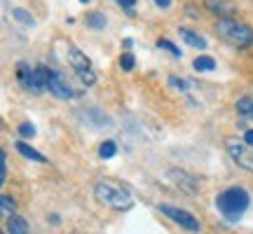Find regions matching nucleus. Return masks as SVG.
Instances as JSON below:
<instances>
[{
    "label": "nucleus",
    "instance_id": "13",
    "mask_svg": "<svg viewBox=\"0 0 253 234\" xmlns=\"http://www.w3.org/2000/svg\"><path fill=\"white\" fill-rule=\"evenodd\" d=\"M7 232L9 234H28V223L21 216L12 213V216H7Z\"/></svg>",
    "mask_w": 253,
    "mask_h": 234
},
{
    "label": "nucleus",
    "instance_id": "25",
    "mask_svg": "<svg viewBox=\"0 0 253 234\" xmlns=\"http://www.w3.org/2000/svg\"><path fill=\"white\" fill-rule=\"evenodd\" d=\"M19 136H21V138H33V136H36V126L28 124V122L19 124Z\"/></svg>",
    "mask_w": 253,
    "mask_h": 234
},
{
    "label": "nucleus",
    "instance_id": "29",
    "mask_svg": "<svg viewBox=\"0 0 253 234\" xmlns=\"http://www.w3.org/2000/svg\"><path fill=\"white\" fill-rule=\"evenodd\" d=\"M244 141H246L249 145H253V129H249V131L244 134Z\"/></svg>",
    "mask_w": 253,
    "mask_h": 234
},
{
    "label": "nucleus",
    "instance_id": "18",
    "mask_svg": "<svg viewBox=\"0 0 253 234\" xmlns=\"http://www.w3.org/2000/svg\"><path fill=\"white\" fill-rule=\"evenodd\" d=\"M87 26L101 31V28H106V17H103L101 12H91L89 17H87Z\"/></svg>",
    "mask_w": 253,
    "mask_h": 234
},
{
    "label": "nucleus",
    "instance_id": "12",
    "mask_svg": "<svg viewBox=\"0 0 253 234\" xmlns=\"http://www.w3.org/2000/svg\"><path fill=\"white\" fill-rule=\"evenodd\" d=\"M14 145H17V150H19V155H21V157H26V159H33V162H38V164H45V162H47L45 155H40L38 150H33V148H31V145H26L24 141H17Z\"/></svg>",
    "mask_w": 253,
    "mask_h": 234
},
{
    "label": "nucleus",
    "instance_id": "10",
    "mask_svg": "<svg viewBox=\"0 0 253 234\" xmlns=\"http://www.w3.org/2000/svg\"><path fill=\"white\" fill-rule=\"evenodd\" d=\"M178 33H181V38L190 47H195V49H207V45H209L207 38H202L197 31H192V28H178Z\"/></svg>",
    "mask_w": 253,
    "mask_h": 234
},
{
    "label": "nucleus",
    "instance_id": "4",
    "mask_svg": "<svg viewBox=\"0 0 253 234\" xmlns=\"http://www.w3.org/2000/svg\"><path fill=\"white\" fill-rule=\"evenodd\" d=\"M94 197H96V201H101V204H106V206H110V208H115V211H126V208H131V195L122 188L110 185V183H96Z\"/></svg>",
    "mask_w": 253,
    "mask_h": 234
},
{
    "label": "nucleus",
    "instance_id": "5",
    "mask_svg": "<svg viewBox=\"0 0 253 234\" xmlns=\"http://www.w3.org/2000/svg\"><path fill=\"white\" fill-rule=\"evenodd\" d=\"M160 211H162L167 218H171L176 225H181L183 230H188V232H199V220L192 216V213H188V211L169 206V204H160Z\"/></svg>",
    "mask_w": 253,
    "mask_h": 234
},
{
    "label": "nucleus",
    "instance_id": "11",
    "mask_svg": "<svg viewBox=\"0 0 253 234\" xmlns=\"http://www.w3.org/2000/svg\"><path fill=\"white\" fill-rule=\"evenodd\" d=\"M207 7L213 12V14H220V17H230L235 12V5L230 0H207Z\"/></svg>",
    "mask_w": 253,
    "mask_h": 234
},
{
    "label": "nucleus",
    "instance_id": "3",
    "mask_svg": "<svg viewBox=\"0 0 253 234\" xmlns=\"http://www.w3.org/2000/svg\"><path fill=\"white\" fill-rule=\"evenodd\" d=\"M17 78L19 82L33 94L49 89V80H52V68L47 66H38V68H28L26 63H19L17 66Z\"/></svg>",
    "mask_w": 253,
    "mask_h": 234
},
{
    "label": "nucleus",
    "instance_id": "9",
    "mask_svg": "<svg viewBox=\"0 0 253 234\" xmlns=\"http://www.w3.org/2000/svg\"><path fill=\"white\" fill-rule=\"evenodd\" d=\"M169 178L176 180V185L183 190V192H188V195H195L197 192V180L195 178H190L188 173H183V171H169Z\"/></svg>",
    "mask_w": 253,
    "mask_h": 234
},
{
    "label": "nucleus",
    "instance_id": "20",
    "mask_svg": "<svg viewBox=\"0 0 253 234\" xmlns=\"http://www.w3.org/2000/svg\"><path fill=\"white\" fill-rule=\"evenodd\" d=\"M251 110H253V99L244 96V99L237 101V113H242L244 117H249V115H251Z\"/></svg>",
    "mask_w": 253,
    "mask_h": 234
},
{
    "label": "nucleus",
    "instance_id": "19",
    "mask_svg": "<svg viewBox=\"0 0 253 234\" xmlns=\"http://www.w3.org/2000/svg\"><path fill=\"white\" fill-rule=\"evenodd\" d=\"M115 153H118V145H115V141H106V143H101L99 155L103 157V159H110Z\"/></svg>",
    "mask_w": 253,
    "mask_h": 234
},
{
    "label": "nucleus",
    "instance_id": "15",
    "mask_svg": "<svg viewBox=\"0 0 253 234\" xmlns=\"http://www.w3.org/2000/svg\"><path fill=\"white\" fill-rule=\"evenodd\" d=\"M195 71H199V73H209V71H213L216 68V61L211 59V56H207V54H202V56H197L195 59Z\"/></svg>",
    "mask_w": 253,
    "mask_h": 234
},
{
    "label": "nucleus",
    "instance_id": "14",
    "mask_svg": "<svg viewBox=\"0 0 253 234\" xmlns=\"http://www.w3.org/2000/svg\"><path fill=\"white\" fill-rule=\"evenodd\" d=\"M84 117H87V119H89L91 124H94V129H103V126H108V124H110V119H108V117L103 115L101 110H96V108L87 110V113H84Z\"/></svg>",
    "mask_w": 253,
    "mask_h": 234
},
{
    "label": "nucleus",
    "instance_id": "8",
    "mask_svg": "<svg viewBox=\"0 0 253 234\" xmlns=\"http://www.w3.org/2000/svg\"><path fill=\"white\" fill-rule=\"evenodd\" d=\"M66 59H68L71 68H73L75 73L89 71V68H91V61L87 59V54H84V52H80L78 47H68V54H66Z\"/></svg>",
    "mask_w": 253,
    "mask_h": 234
},
{
    "label": "nucleus",
    "instance_id": "28",
    "mask_svg": "<svg viewBox=\"0 0 253 234\" xmlns=\"http://www.w3.org/2000/svg\"><path fill=\"white\" fill-rule=\"evenodd\" d=\"M155 5H157V7H162V9H167V7H171V0H155Z\"/></svg>",
    "mask_w": 253,
    "mask_h": 234
},
{
    "label": "nucleus",
    "instance_id": "24",
    "mask_svg": "<svg viewBox=\"0 0 253 234\" xmlns=\"http://www.w3.org/2000/svg\"><path fill=\"white\" fill-rule=\"evenodd\" d=\"M5 180H7V155L2 150L0 153V185H5Z\"/></svg>",
    "mask_w": 253,
    "mask_h": 234
},
{
    "label": "nucleus",
    "instance_id": "1",
    "mask_svg": "<svg viewBox=\"0 0 253 234\" xmlns=\"http://www.w3.org/2000/svg\"><path fill=\"white\" fill-rule=\"evenodd\" d=\"M249 204H251V195L244 188H227L225 192H220L216 197V208L230 223L239 220L242 213L249 208Z\"/></svg>",
    "mask_w": 253,
    "mask_h": 234
},
{
    "label": "nucleus",
    "instance_id": "7",
    "mask_svg": "<svg viewBox=\"0 0 253 234\" xmlns=\"http://www.w3.org/2000/svg\"><path fill=\"white\" fill-rule=\"evenodd\" d=\"M49 91L54 94L56 99H63V101H68V99H73V96H75V91H73L71 82L66 80L61 73H56V71H52V80H49Z\"/></svg>",
    "mask_w": 253,
    "mask_h": 234
},
{
    "label": "nucleus",
    "instance_id": "22",
    "mask_svg": "<svg viewBox=\"0 0 253 234\" xmlns=\"http://www.w3.org/2000/svg\"><path fill=\"white\" fill-rule=\"evenodd\" d=\"M120 66H122V71H134V66H136V59H134V54L131 52H125L122 54V59H120Z\"/></svg>",
    "mask_w": 253,
    "mask_h": 234
},
{
    "label": "nucleus",
    "instance_id": "16",
    "mask_svg": "<svg viewBox=\"0 0 253 234\" xmlns=\"http://www.w3.org/2000/svg\"><path fill=\"white\" fill-rule=\"evenodd\" d=\"M12 17L17 19V21H21L24 26H36V19L31 17L26 9H21V7H14V9H12Z\"/></svg>",
    "mask_w": 253,
    "mask_h": 234
},
{
    "label": "nucleus",
    "instance_id": "2",
    "mask_svg": "<svg viewBox=\"0 0 253 234\" xmlns=\"http://www.w3.org/2000/svg\"><path fill=\"white\" fill-rule=\"evenodd\" d=\"M216 33L225 42H230V45L235 47H251L253 45V31L249 24H244V21H237V19L232 17H220L216 21Z\"/></svg>",
    "mask_w": 253,
    "mask_h": 234
},
{
    "label": "nucleus",
    "instance_id": "21",
    "mask_svg": "<svg viewBox=\"0 0 253 234\" xmlns=\"http://www.w3.org/2000/svg\"><path fill=\"white\" fill-rule=\"evenodd\" d=\"M157 47H160V49H167V52H169L171 56H176V59L183 54V52H181V49H178L176 45H173V42H169V40H162V38L157 40Z\"/></svg>",
    "mask_w": 253,
    "mask_h": 234
},
{
    "label": "nucleus",
    "instance_id": "26",
    "mask_svg": "<svg viewBox=\"0 0 253 234\" xmlns=\"http://www.w3.org/2000/svg\"><path fill=\"white\" fill-rule=\"evenodd\" d=\"M115 2H118L120 7L125 9L126 14H129V17H134L136 12H134V5H136V0H115Z\"/></svg>",
    "mask_w": 253,
    "mask_h": 234
},
{
    "label": "nucleus",
    "instance_id": "30",
    "mask_svg": "<svg viewBox=\"0 0 253 234\" xmlns=\"http://www.w3.org/2000/svg\"><path fill=\"white\" fill-rule=\"evenodd\" d=\"M249 119H253V110H251V115H249Z\"/></svg>",
    "mask_w": 253,
    "mask_h": 234
},
{
    "label": "nucleus",
    "instance_id": "31",
    "mask_svg": "<svg viewBox=\"0 0 253 234\" xmlns=\"http://www.w3.org/2000/svg\"><path fill=\"white\" fill-rule=\"evenodd\" d=\"M80 2H89V0H80Z\"/></svg>",
    "mask_w": 253,
    "mask_h": 234
},
{
    "label": "nucleus",
    "instance_id": "17",
    "mask_svg": "<svg viewBox=\"0 0 253 234\" xmlns=\"http://www.w3.org/2000/svg\"><path fill=\"white\" fill-rule=\"evenodd\" d=\"M14 208H17V204H14V199L9 197V195H2V197H0V211H2V216L5 218L12 216Z\"/></svg>",
    "mask_w": 253,
    "mask_h": 234
},
{
    "label": "nucleus",
    "instance_id": "23",
    "mask_svg": "<svg viewBox=\"0 0 253 234\" xmlns=\"http://www.w3.org/2000/svg\"><path fill=\"white\" fill-rule=\"evenodd\" d=\"M78 78L82 80V84H87V87H91V84H96V75H94V71H80L78 73Z\"/></svg>",
    "mask_w": 253,
    "mask_h": 234
},
{
    "label": "nucleus",
    "instance_id": "27",
    "mask_svg": "<svg viewBox=\"0 0 253 234\" xmlns=\"http://www.w3.org/2000/svg\"><path fill=\"white\" fill-rule=\"evenodd\" d=\"M169 84H171V87H176V89H181V91H188V82H185V80H178V78H169Z\"/></svg>",
    "mask_w": 253,
    "mask_h": 234
},
{
    "label": "nucleus",
    "instance_id": "6",
    "mask_svg": "<svg viewBox=\"0 0 253 234\" xmlns=\"http://www.w3.org/2000/svg\"><path fill=\"white\" fill-rule=\"evenodd\" d=\"M227 153L237 162V166H242L244 171L253 173V155L246 150V145L237 143V141H227Z\"/></svg>",
    "mask_w": 253,
    "mask_h": 234
}]
</instances>
